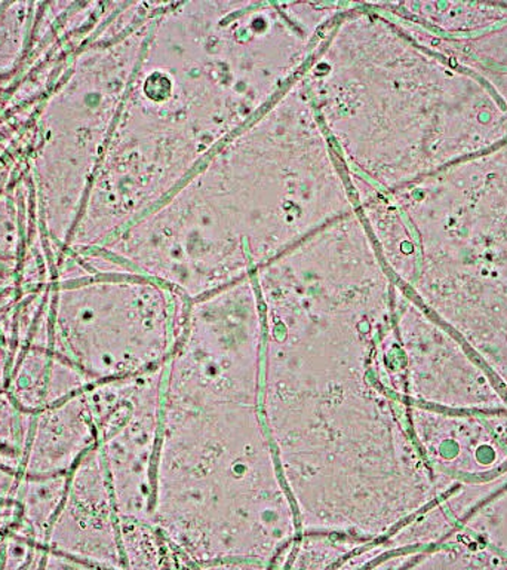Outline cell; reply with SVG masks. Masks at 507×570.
<instances>
[{"label":"cell","instance_id":"6da1fadb","mask_svg":"<svg viewBox=\"0 0 507 570\" xmlns=\"http://www.w3.org/2000/svg\"><path fill=\"white\" fill-rule=\"evenodd\" d=\"M258 296L261 413L300 533L389 537L422 498L408 404L377 370L389 292L358 271L310 265L270 276Z\"/></svg>","mask_w":507,"mask_h":570},{"label":"cell","instance_id":"7a4b0ae2","mask_svg":"<svg viewBox=\"0 0 507 570\" xmlns=\"http://www.w3.org/2000/svg\"><path fill=\"white\" fill-rule=\"evenodd\" d=\"M349 3H163L132 73L113 216L141 218L301 75Z\"/></svg>","mask_w":507,"mask_h":570},{"label":"cell","instance_id":"3957f363","mask_svg":"<svg viewBox=\"0 0 507 570\" xmlns=\"http://www.w3.org/2000/svg\"><path fill=\"white\" fill-rule=\"evenodd\" d=\"M356 209L300 76L125 238L132 275L189 301L256 274Z\"/></svg>","mask_w":507,"mask_h":570},{"label":"cell","instance_id":"277c9868","mask_svg":"<svg viewBox=\"0 0 507 570\" xmlns=\"http://www.w3.org/2000/svg\"><path fill=\"white\" fill-rule=\"evenodd\" d=\"M349 177L391 191L507 140V107L378 3H350L300 75Z\"/></svg>","mask_w":507,"mask_h":570},{"label":"cell","instance_id":"5b68a950","mask_svg":"<svg viewBox=\"0 0 507 570\" xmlns=\"http://www.w3.org/2000/svg\"><path fill=\"white\" fill-rule=\"evenodd\" d=\"M151 521L199 566L270 563L296 539L260 399L163 382Z\"/></svg>","mask_w":507,"mask_h":570},{"label":"cell","instance_id":"8992f818","mask_svg":"<svg viewBox=\"0 0 507 570\" xmlns=\"http://www.w3.org/2000/svg\"><path fill=\"white\" fill-rule=\"evenodd\" d=\"M101 409L105 466L123 520H151L163 405V368L109 382Z\"/></svg>","mask_w":507,"mask_h":570},{"label":"cell","instance_id":"52a82bcc","mask_svg":"<svg viewBox=\"0 0 507 570\" xmlns=\"http://www.w3.org/2000/svg\"><path fill=\"white\" fill-rule=\"evenodd\" d=\"M123 570H200L151 520L120 519Z\"/></svg>","mask_w":507,"mask_h":570},{"label":"cell","instance_id":"ba28073f","mask_svg":"<svg viewBox=\"0 0 507 570\" xmlns=\"http://www.w3.org/2000/svg\"><path fill=\"white\" fill-rule=\"evenodd\" d=\"M270 563L254 560H225L200 566V570H270Z\"/></svg>","mask_w":507,"mask_h":570},{"label":"cell","instance_id":"9c48e42d","mask_svg":"<svg viewBox=\"0 0 507 570\" xmlns=\"http://www.w3.org/2000/svg\"><path fill=\"white\" fill-rule=\"evenodd\" d=\"M412 560L411 551H395L362 570H400Z\"/></svg>","mask_w":507,"mask_h":570}]
</instances>
